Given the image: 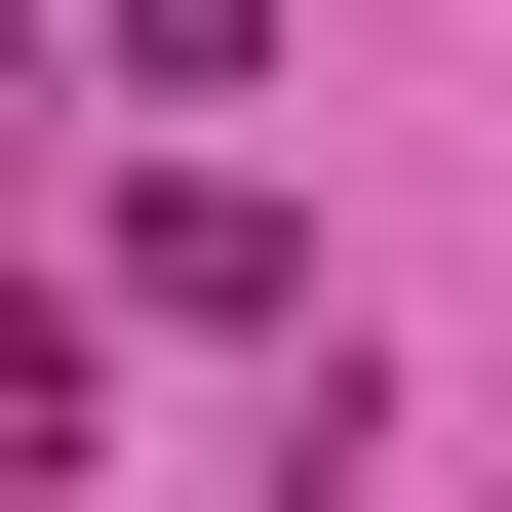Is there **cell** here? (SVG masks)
<instances>
[{
	"label": "cell",
	"instance_id": "cell-3",
	"mask_svg": "<svg viewBox=\"0 0 512 512\" xmlns=\"http://www.w3.org/2000/svg\"><path fill=\"white\" fill-rule=\"evenodd\" d=\"M40 473H79V316L0 276V512H40Z\"/></svg>",
	"mask_w": 512,
	"mask_h": 512
},
{
	"label": "cell",
	"instance_id": "cell-2",
	"mask_svg": "<svg viewBox=\"0 0 512 512\" xmlns=\"http://www.w3.org/2000/svg\"><path fill=\"white\" fill-rule=\"evenodd\" d=\"M119 79H158V119H237V79H276V0H119Z\"/></svg>",
	"mask_w": 512,
	"mask_h": 512
},
{
	"label": "cell",
	"instance_id": "cell-1",
	"mask_svg": "<svg viewBox=\"0 0 512 512\" xmlns=\"http://www.w3.org/2000/svg\"><path fill=\"white\" fill-rule=\"evenodd\" d=\"M119 316H197V355H276V316H316V237H276L237 158H158V197H119Z\"/></svg>",
	"mask_w": 512,
	"mask_h": 512
}]
</instances>
